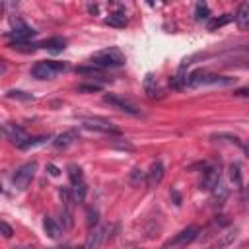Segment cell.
<instances>
[{
	"mask_svg": "<svg viewBox=\"0 0 249 249\" xmlns=\"http://www.w3.org/2000/svg\"><path fill=\"white\" fill-rule=\"evenodd\" d=\"M8 97H18V99H33L31 95H25L23 91H8Z\"/></svg>",
	"mask_w": 249,
	"mask_h": 249,
	"instance_id": "f546056e",
	"label": "cell"
},
{
	"mask_svg": "<svg viewBox=\"0 0 249 249\" xmlns=\"http://www.w3.org/2000/svg\"><path fill=\"white\" fill-rule=\"evenodd\" d=\"M4 134H6V138H8L10 142H14L18 148H21L23 142L29 138V136L23 132V128H19V126H16V124H4Z\"/></svg>",
	"mask_w": 249,
	"mask_h": 249,
	"instance_id": "9c48e42d",
	"label": "cell"
},
{
	"mask_svg": "<svg viewBox=\"0 0 249 249\" xmlns=\"http://www.w3.org/2000/svg\"><path fill=\"white\" fill-rule=\"evenodd\" d=\"M195 18H196L198 21H202V19H208V18H210V10H208V6H206L204 2H198V4L195 6Z\"/></svg>",
	"mask_w": 249,
	"mask_h": 249,
	"instance_id": "603a6c76",
	"label": "cell"
},
{
	"mask_svg": "<svg viewBox=\"0 0 249 249\" xmlns=\"http://www.w3.org/2000/svg\"><path fill=\"white\" fill-rule=\"evenodd\" d=\"M33 35H35V31H33L31 27H27L25 23H21V21H18V23H16V29L8 33V37H10L14 43H25V41L31 39Z\"/></svg>",
	"mask_w": 249,
	"mask_h": 249,
	"instance_id": "7c38bea8",
	"label": "cell"
},
{
	"mask_svg": "<svg viewBox=\"0 0 249 249\" xmlns=\"http://www.w3.org/2000/svg\"><path fill=\"white\" fill-rule=\"evenodd\" d=\"M235 23L239 29H249V2L241 4L235 14Z\"/></svg>",
	"mask_w": 249,
	"mask_h": 249,
	"instance_id": "9a60e30c",
	"label": "cell"
},
{
	"mask_svg": "<svg viewBox=\"0 0 249 249\" xmlns=\"http://www.w3.org/2000/svg\"><path fill=\"white\" fill-rule=\"evenodd\" d=\"M235 237H237V230H226L224 233H220L218 241L214 243V249H226V247H230L235 241Z\"/></svg>",
	"mask_w": 249,
	"mask_h": 249,
	"instance_id": "5bb4252c",
	"label": "cell"
},
{
	"mask_svg": "<svg viewBox=\"0 0 249 249\" xmlns=\"http://www.w3.org/2000/svg\"><path fill=\"white\" fill-rule=\"evenodd\" d=\"M107 230L103 228V226H95L91 231H89V235H88V239H86V245H84V249H99L101 247V243L105 241V233Z\"/></svg>",
	"mask_w": 249,
	"mask_h": 249,
	"instance_id": "8fae6325",
	"label": "cell"
},
{
	"mask_svg": "<svg viewBox=\"0 0 249 249\" xmlns=\"http://www.w3.org/2000/svg\"><path fill=\"white\" fill-rule=\"evenodd\" d=\"M144 91H146L148 97L156 95V78H154V74H146L144 76Z\"/></svg>",
	"mask_w": 249,
	"mask_h": 249,
	"instance_id": "d6986e66",
	"label": "cell"
},
{
	"mask_svg": "<svg viewBox=\"0 0 249 249\" xmlns=\"http://www.w3.org/2000/svg\"><path fill=\"white\" fill-rule=\"evenodd\" d=\"M64 45H66V41L62 37H51V39H47V41L41 43V47L47 49L49 53H60L64 49Z\"/></svg>",
	"mask_w": 249,
	"mask_h": 249,
	"instance_id": "2e32d148",
	"label": "cell"
},
{
	"mask_svg": "<svg viewBox=\"0 0 249 249\" xmlns=\"http://www.w3.org/2000/svg\"><path fill=\"white\" fill-rule=\"evenodd\" d=\"M19 249H29V247H19Z\"/></svg>",
	"mask_w": 249,
	"mask_h": 249,
	"instance_id": "836d02e7",
	"label": "cell"
},
{
	"mask_svg": "<svg viewBox=\"0 0 249 249\" xmlns=\"http://www.w3.org/2000/svg\"><path fill=\"white\" fill-rule=\"evenodd\" d=\"M82 124L86 128H91V130H101V132H119V128L107 121V119H101V117H84L82 119Z\"/></svg>",
	"mask_w": 249,
	"mask_h": 249,
	"instance_id": "52a82bcc",
	"label": "cell"
},
{
	"mask_svg": "<svg viewBox=\"0 0 249 249\" xmlns=\"http://www.w3.org/2000/svg\"><path fill=\"white\" fill-rule=\"evenodd\" d=\"M235 95H249V88H243V89H237Z\"/></svg>",
	"mask_w": 249,
	"mask_h": 249,
	"instance_id": "1f68e13d",
	"label": "cell"
},
{
	"mask_svg": "<svg viewBox=\"0 0 249 249\" xmlns=\"http://www.w3.org/2000/svg\"><path fill=\"white\" fill-rule=\"evenodd\" d=\"M74 249H84V247H74Z\"/></svg>",
	"mask_w": 249,
	"mask_h": 249,
	"instance_id": "d6a6232c",
	"label": "cell"
},
{
	"mask_svg": "<svg viewBox=\"0 0 249 249\" xmlns=\"http://www.w3.org/2000/svg\"><path fill=\"white\" fill-rule=\"evenodd\" d=\"M231 19H233V16H231V14H224L222 18H214V19H210V21H208V29H218V27H222V25L230 23Z\"/></svg>",
	"mask_w": 249,
	"mask_h": 249,
	"instance_id": "44dd1931",
	"label": "cell"
},
{
	"mask_svg": "<svg viewBox=\"0 0 249 249\" xmlns=\"http://www.w3.org/2000/svg\"><path fill=\"white\" fill-rule=\"evenodd\" d=\"M196 235H198V228L196 226H187L185 230H181L179 233H175L173 237H169L161 245V249H183L189 243H193L196 239Z\"/></svg>",
	"mask_w": 249,
	"mask_h": 249,
	"instance_id": "3957f363",
	"label": "cell"
},
{
	"mask_svg": "<svg viewBox=\"0 0 249 249\" xmlns=\"http://www.w3.org/2000/svg\"><path fill=\"white\" fill-rule=\"evenodd\" d=\"M47 138L45 136H33V138H27L25 142H23V146H21V150H27V148H33V146H39V144H43Z\"/></svg>",
	"mask_w": 249,
	"mask_h": 249,
	"instance_id": "d4e9b609",
	"label": "cell"
},
{
	"mask_svg": "<svg viewBox=\"0 0 249 249\" xmlns=\"http://www.w3.org/2000/svg\"><path fill=\"white\" fill-rule=\"evenodd\" d=\"M68 66L64 62H56V60H43V62H37L33 68H31V76L37 78V80H51L54 78L58 72H64Z\"/></svg>",
	"mask_w": 249,
	"mask_h": 249,
	"instance_id": "7a4b0ae2",
	"label": "cell"
},
{
	"mask_svg": "<svg viewBox=\"0 0 249 249\" xmlns=\"http://www.w3.org/2000/svg\"><path fill=\"white\" fill-rule=\"evenodd\" d=\"M86 196V185L80 183V185H74V200H84Z\"/></svg>",
	"mask_w": 249,
	"mask_h": 249,
	"instance_id": "484cf974",
	"label": "cell"
},
{
	"mask_svg": "<svg viewBox=\"0 0 249 249\" xmlns=\"http://www.w3.org/2000/svg\"><path fill=\"white\" fill-rule=\"evenodd\" d=\"M146 179V173L142 171V169H138V167H134L132 171H130V177H128V183L132 185V187H140V183Z\"/></svg>",
	"mask_w": 249,
	"mask_h": 249,
	"instance_id": "7402d4cb",
	"label": "cell"
},
{
	"mask_svg": "<svg viewBox=\"0 0 249 249\" xmlns=\"http://www.w3.org/2000/svg\"><path fill=\"white\" fill-rule=\"evenodd\" d=\"M0 230H2V235H4V237H12V233H14L12 228H10L6 222H0Z\"/></svg>",
	"mask_w": 249,
	"mask_h": 249,
	"instance_id": "f1b7e54d",
	"label": "cell"
},
{
	"mask_svg": "<svg viewBox=\"0 0 249 249\" xmlns=\"http://www.w3.org/2000/svg\"><path fill=\"white\" fill-rule=\"evenodd\" d=\"M103 101H105V103H109L111 107L119 109V111L128 113V115H138V113H140V111L136 109V105H134V103H130V101H128V99H124V97L113 95V93H105V95H103Z\"/></svg>",
	"mask_w": 249,
	"mask_h": 249,
	"instance_id": "8992f818",
	"label": "cell"
},
{
	"mask_svg": "<svg viewBox=\"0 0 249 249\" xmlns=\"http://www.w3.org/2000/svg\"><path fill=\"white\" fill-rule=\"evenodd\" d=\"M101 89V86H97V84H82V86H78V91H99Z\"/></svg>",
	"mask_w": 249,
	"mask_h": 249,
	"instance_id": "4316f807",
	"label": "cell"
},
{
	"mask_svg": "<svg viewBox=\"0 0 249 249\" xmlns=\"http://www.w3.org/2000/svg\"><path fill=\"white\" fill-rule=\"evenodd\" d=\"M35 171H37V161H27V163H23V165L14 173V177H12L14 187L19 189V191H23V189L31 183V179L35 177Z\"/></svg>",
	"mask_w": 249,
	"mask_h": 249,
	"instance_id": "277c9868",
	"label": "cell"
},
{
	"mask_svg": "<svg viewBox=\"0 0 249 249\" xmlns=\"http://www.w3.org/2000/svg\"><path fill=\"white\" fill-rule=\"evenodd\" d=\"M97 224V212L95 210H89L88 212V226L91 228V226H95Z\"/></svg>",
	"mask_w": 249,
	"mask_h": 249,
	"instance_id": "83f0119b",
	"label": "cell"
},
{
	"mask_svg": "<svg viewBox=\"0 0 249 249\" xmlns=\"http://www.w3.org/2000/svg\"><path fill=\"white\" fill-rule=\"evenodd\" d=\"M163 173H165L163 163H161L160 160L152 161L150 169L146 171V183H148V187H158V185L161 183V179H163Z\"/></svg>",
	"mask_w": 249,
	"mask_h": 249,
	"instance_id": "ba28073f",
	"label": "cell"
},
{
	"mask_svg": "<svg viewBox=\"0 0 249 249\" xmlns=\"http://www.w3.org/2000/svg\"><path fill=\"white\" fill-rule=\"evenodd\" d=\"M91 62L97 66H121L124 64V54L119 47H109V49L97 51L91 56Z\"/></svg>",
	"mask_w": 249,
	"mask_h": 249,
	"instance_id": "6da1fadb",
	"label": "cell"
},
{
	"mask_svg": "<svg viewBox=\"0 0 249 249\" xmlns=\"http://www.w3.org/2000/svg\"><path fill=\"white\" fill-rule=\"evenodd\" d=\"M228 171H230V181H231L235 187H241V169H239V165H237V163H231Z\"/></svg>",
	"mask_w": 249,
	"mask_h": 249,
	"instance_id": "cb8c5ba5",
	"label": "cell"
},
{
	"mask_svg": "<svg viewBox=\"0 0 249 249\" xmlns=\"http://www.w3.org/2000/svg\"><path fill=\"white\" fill-rule=\"evenodd\" d=\"M43 228H45L47 235L53 237V239H58V237L62 235V228H60V226L54 222V218H51V216H45V220H43Z\"/></svg>",
	"mask_w": 249,
	"mask_h": 249,
	"instance_id": "4fadbf2b",
	"label": "cell"
},
{
	"mask_svg": "<svg viewBox=\"0 0 249 249\" xmlns=\"http://www.w3.org/2000/svg\"><path fill=\"white\" fill-rule=\"evenodd\" d=\"M68 177H70V183H72V185L84 183V181H82V169H80V165H76V163H70V165H68Z\"/></svg>",
	"mask_w": 249,
	"mask_h": 249,
	"instance_id": "ac0fdd59",
	"label": "cell"
},
{
	"mask_svg": "<svg viewBox=\"0 0 249 249\" xmlns=\"http://www.w3.org/2000/svg\"><path fill=\"white\" fill-rule=\"evenodd\" d=\"M60 198H62V218H64V226L70 228L72 226V204L74 198L70 195L68 189H60Z\"/></svg>",
	"mask_w": 249,
	"mask_h": 249,
	"instance_id": "30bf717a",
	"label": "cell"
},
{
	"mask_svg": "<svg viewBox=\"0 0 249 249\" xmlns=\"http://www.w3.org/2000/svg\"><path fill=\"white\" fill-rule=\"evenodd\" d=\"M105 23L111 27H124L126 25V16L124 14H109L105 18Z\"/></svg>",
	"mask_w": 249,
	"mask_h": 249,
	"instance_id": "e0dca14e",
	"label": "cell"
},
{
	"mask_svg": "<svg viewBox=\"0 0 249 249\" xmlns=\"http://www.w3.org/2000/svg\"><path fill=\"white\" fill-rule=\"evenodd\" d=\"M74 138H76V132H64V134H60L56 140H54V146L56 148H66L68 144H72L74 142Z\"/></svg>",
	"mask_w": 249,
	"mask_h": 249,
	"instance_id": "ffe728a7",
	"label": "cell"
},
{
	"mask_svg": "<svg viewBox=\"0 0 249 249\" xmlns=\"http://www.w3.org/2000/svg\"><path fill=\"white\" fill-rule=\"evenodd\" d=\"M218 183H220V167L218 165H206L202 169V173H200L198 187L202 191H212Z\"/></svg>",
	"mask_w": 249,
	"mask_h": 249,
	"instance_id": "5b68a950",
	"label": "cell"
},
{
	"mask_svg": "<svg viewBox=\"0 0 249 249\" xmlns=\"http://www.w3.org/2000/svg\"><path fill=\"white\" fill-rule=\"evenodd\" d=\"M49 173H51V175H53V177H56V175H58V173H60V171H58V169H56V167H54V165H49Z\"/></svg>",
	"mask_w": 249,
	"mask_h": 249,
	"instance_id": "4dcf8cb0",
	"label": "cell"
}]
</instances>
